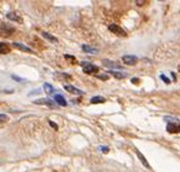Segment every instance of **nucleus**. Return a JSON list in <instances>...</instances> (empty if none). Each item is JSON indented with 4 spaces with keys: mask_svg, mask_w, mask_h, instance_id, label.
<instances>
[{
    "mask_svg": "<svg viewBox=\"0 0 180 172\" xmlns=\"http://www.w3.org/2000/svg\"><path fill=\"white\" fill-rule=\"evenodd\" d=\"M15 33V28L12 26H9L6 23H1L0 24V36L4 38H9Z\"/></svg>",
    "mask_w": 180,
    "mask_h": 172,
    "instance_id": "nucleus-1",
    "label": "nucleus"
},
{
    "mask_svg": "<svg viewBox=\"0 0 180 172\" xmlns=\"http://www.w3.org/2000/svg\"><path fill=\"white\" fill-rule=\"evenodd\" d=\"M82 67H83V72L87 73V74H95V73L99 72L97 66L89 63V62H82Z\"/></svg>",
    "mask_w": 180,
    "mask_h": 172,
    "instance_id": "nucleus-2",
    "label": "nucleus"
},
{
    "mask_svg": "<svg viewBox=\"0 0 180 172\" xmlns=\"http://www.w3.org/2000/svg\"><path fill=\"white\" fill-rule=\"evenodd\" d=\"M123 62L125 63V64H128V66H135L136 63H138V57L136 56H134V55H125V56H123Z\"/></svg>",
    "mask_w": 180,
    "mask_h": 172,
    "instance_id": "nucleus-3",
    "label": "nucleus"
},
{
    "mask_svg": "<svg viewBox=\"0 0 180 172\" xmlns=\"http://www.w3.org/2000/svg\"><path fill=\"white\" fill-rule=\"evenodd\" d=\"M108 29H110L112 33L117 34V35H122V36H125V35H127L125 32H124V29H122L119 26H117V24H114V23L110 24V26H108Z\"/></svg>",
    "mask_w": 180,
    "mask_h": 172,
    "instance_id": "nucleus-4",
    "label": "nucleus"
},
{
    "mask_svg": "<svg viewBox=\"0 0 180 172\" xmlns=\"http://www.w3.org/2000/svg\"><path fill=\"white\" fill-rule=\"evenodd\" d=\"M35 104H45V105H49V107H56V104L54 103V101L49 99V98H41V99H37L34 101Z\"/></svg>",
    "mask_w": 180,
    "mask_h": 172,
    "instance_id": "nucleus-5",
    "label": "nucleus"
},
{
    "mask_svg": "<svg viewBox=\"0 0 180 172\" xmlns=\"http://www.w3.org/2000/svg\"><path fill=\"white\" fill-rule=\"evenodd\" d=\"M10 51H11V47L9 44L0 43V55H7V53H10Z\"/></svg>",
    "mask_w": 180,
    "mask_h": 172,
    "instance_id": "nucleus-6",
    "label": "nucleus"
},
{
    "mask_svg": "<svg viewBox=\"0 0 180 172\" xmlns=\"http://www.w3.org/2000/svg\"><path fill=\"white\" fill-rule=\"evenodd\" d=\"M167 131L169 133H178L180 132V126L177 124H168L167 125Z\"/></svg>",
    "mask_w": 180,
    "mask_h": 172,
    "instance_id": "nucleus-7",
    "label": "nucleus"
},
{
    "mask_svg": "<svg viewBox=\"0 0 180 172\" xmlns=\"http://www.w3.org/2000/svg\"><path fill=\"white\" fill-rule=\"evenodd\" d=\"M65 90L68 91V92H71V93H74V95H83V91L78 90L77 87H74V86L72 85H66L65 86Z\"/></svg>",
    "mask_w": 180,
    "mask_h": 172,
    "instance_id": "nucleus-8",
    "label": "nucleus"
},
{
    "mask_svg": "<svg viewBox=\"0 0 180 172\" xmlns=\"http://www.w3.org/2000/svg\"><path fill=\"white\" fill-rule=\"evenodd\" d=\"M6 17H7L9 19L15 21V22H18V23H22V22H23V21H22V18H21L20 16H17L15 12H9V13L6 15Z\"/></svg>",
    "mask_w": 180,
    "mask_h": 172,
    "instance_id": "nucleus-9",
    "label": "nucleus"
},
{
    "mask_svg": "<svg viewBox=\"0 0 180 172\" xmlns=\"http://www.w3.org/2000/svg\"><path fill=\"white\" fill-rule=\"evenodd\" d=\"M13 46L16 47V49H18V50H22V51H24V52H33V50L31 49V47H27V46H24L23 44H21V43H13Z\"/></svg>",
    "mask_w": 180,
    "mask_h": 172,
    "instance_id": "nucleus-10",
    "label": "nucleus"
},
{
    "mask_svg": "<svg viewBox=\"0 0 180 172\" xmlns=\"http://www.w3.org/2000/svg\"><path fill=\"white\" fill-rule=\"evenodd\" d=\"M55 102L59 104V105H62V107H66L67 105V102H66V99L63 98V96H61V95H55Z\"/></svg>",
    "mask_w": 180,
    "mask_h": 172,
    "instance_id": "nucleus-11",
    "label": "nucleus"
},
{
    "mask_svg": "<svg viewBox=\"0 0 180 172\" xmlns=\"http://www.w3.org/2000/svg\"><path fill=\"white\" fill-rule=\"evenodd\" d=\"M41 35L45 38V39H48L49 41H51V43H54V44H56V43H59V40H57V38H55L54 35H51V34H49V33H46V32H43L41 33Z\"/></svg>",
    "mask_w": 180,
    "mask_h": 172,
    "instance_id": "nucleus-12",
    "label": "nucleus"
},
{
    "mask_svg": "<svg viewBox=\"0 0 180 172\" xmlns=\"http://www.w3.org/2000/svg\"><path fill=\"white\" fill-rule=\"evenodd\" d=\"M102 63H103V66L110 67V68H121V66H119V64H117L116 62L108 61V60H103V61H102Z\"/></svg>",
    "mask_w": 180,
    "mask_h": 172,
    "instance_id": "nucleus-13",
    "label": "nucleus"
},
{
    "mask_svg": "<svg viewBox=\"0 0 180 172\" xmlns=\"http://www.w3.org/2000/svg\"><path fill=\"white\" fill-rule=\"evenodd\" d=\"M114 78H117V79H124V78H127V73H122V72H114V71H111L110 72Z\"/></svg>",
    "mask_w": 180,
    "mask_h": 172,
    "instance_id": "nucleus-14",
    "label": "nucleus"
},
{
    "mask_svg": "<svg viewBox=\"0 0 180 172\" xmlns=\"http://www.w3.org/2000/svg\"><path fill=\"white\" fill-rule=\"evenodd\" d=\"M82 49H83V51H85V52H88V53H97V49L90 47L88 45H83Z\"/></svg>",
    "mask_w": 180,
    "mask_h": 172,
    "instance_id": "nucleus-15",
    "label": "nucleus"
},
{
    "mask_svg": "<svg viewBox=\"0 0 180 172\" xmlns=\"http://www.w3.org/2000/svg\"><path fill=\"white\" fill-rule=\"evenodd\" d=\"M90 102H91L92 104H97V103H103V102H105V98H103V97H101V96H96V97H92V98L90 99Z\"/></svg>",
    "mask_w": 180,
    "mask_h": 172,
    "instance_id": "nucleus-16",
    "label": "nucleus"
},
{
    "mask_svg": "<svg viewBox=\"0 0 180 172\" xmlns=\"http://www.w3.org/2000/svg\"><path fill=\"white\" fill-rule=\"evenodd\" d=\"M136 155H138V157H139V159H140V160H141V163H142V164H144V166H145V167H147V169H149V167H150V165H149V163H147V161H146V159H145V157H144V155H142V154H141V153H140V152H136Z\"/></svg>",
    "mask_w": 180,
    "mask_h": 172,
    "instance_id": "nucleus-17",
    "label": "nucleus"
},
{
    "mask_svg": "<svg viewBox=\"0 0 180 172\" xmlns=\"http://www.w3.org/2000/svg\"><path fill=\"white\" fill-rule=\"evenodd\" d=\"M43 87H44V91H45L48 95H51V93H54V87L50 85V84H48V83H46V84H44V86H43Z\"/></svg>",
    "mask_w": 180,
    "mask_h": 172,
    "instance_id": "nucleus-18",
    "label": "nucleus"
},
{
    "mask_svg": "<svg viewBox=\"0 0 180 172\" xmlns=\"http://www.w3.org/2000/svg\"><path fill=\"white\" fill-rule=\"evenodd\" d=\"M7 120H9V116H7L6 114H0V124L6 122Z\"/></svg>",
    "mask_w": 180,
    "mask_h": 172,
    "instance_id": "nucleus-19",
    "label": "nucleus"
},
{
    "mask_svg": "<svg viewBox=\"0 0 180 172\" xmlns=\"http://www.w3.org/2000/svg\"><path fill=\"white\" fill-rule=\"evenodd\" d=\"M161 79H162V80H163L166 84H169V83H171V80H169V79H168L166 75H163V74H161Z\"/></svg>",
    "mask_w": 180,
    "mask_h": 172,
    "instance_id": "nucleus-20",
    "label": "nucleus"
},
{
    "mask_svg": "<svg viewBox=\"0 0 180 172\" xmlns=\"http://www.w3.org/2000/svg\"><path fill=\"white\" fill-rule=\"evenodd\" d=\"M65 58H66V60H70V61H71L72 63H73V62H76V58H74L73 56H70V55H66V56H65Z\"/></svg>",
    "mask_w": 180,
    "mask_h": 172,
    "instance_id": "nucleus-21",
    "label": "nucleus"
},
{
    "mask_svg": "<svg viewBox=\"0 0 180 172\" xmlns=\"http://www.w3.org/2000/svg\"><path fill=\"white\" fill-rule=\"evenodd\" d=\"M99 79H101V80H107L108 79V75H96Z\"/></svg>",
    "mask_w": 180,
    "mask_h": 172,
    "instance_id": "nucleus-22",
    "label": "nucleus"
},
{
    "mask_svg": "<svg viewBox=\"0 0 180 172\" xmlns=\"http://www.w3.org/2000/svg\"><path fill=\"white\" fill-rule=\"evenodd\" d=\"M12 79H15V80H17V81H24V79L18 78V77H16V75H12Z\"/></svg>",
    "mask_w": 180,
    "mask_h": 172,
    "instance_id": "nucleus-23",
    "label": "nucleus"
},
{
    "mask_svg": "<svg viewBox=\"0 0 180 172\" xmlns=\"http://www.w3.org/2000/svg\"><path fill=\"white\" fill-rule=\"evenodd\" d=\"M99 149H100L101 152H103V153H107V152H108V148H107V147H100Z\"/></svg>",
    "mask_w": 180,
    "mask_h": 172,
    "instance_id": "nucleus-24",
    "label": "nucleus"
},
{
    "mask_svg": "<svg viewBox=\"0 0 180 172\" xmlns=\"http://www.w3.org/2000/svg\"><path fill=\"white\" fill-rule=\"evenodd\" d=\"M38 93H40V90H35V91L31 92V93H29V96H32V95H38Z\"/></svg>",
    "mask_w": 180,
    "mask_h": 172,
    "instance_id": "nucleus-25",
    "label": "nucleus"
},
{
    "mask_svg": "<svg viewBox=\"0 0 180 172\" xmlns=\"http://www.w3.org/2000/svg\"><path fill=\"white\" fill-rule=\"evenodd\" d=\"M145 2H146L145 0H141V1H140V0H138V1H136V4H138L139 6H141V5H142V4H145Z\"/></svg>",
    "mask_w": 180,
    "mask_h": 172,
    "instance_id": "nucleus-26",
    "label": "nucleus"
},
{
    "mask_svg": "<svg viewBox=\"0 0 180 172\" xmlns=\"http://www.w3.org/2000/svg\"><path fill=\"white\" fill-rule=\"evenodd\" d=\"M49 124H50V125H51L54 129H56V130H57V125H56V124H54L52 121H49Z\"/></svg>",
    "mask_w": 180,
    "mask_h": 172,
    "instance_id": "nucleus-27",
    "label": "nucleus"
},
{
    "mask_svg": "<svg viewBox=\"0 0 180 172\" xmlns=\"http://www.w3.org/2000/svg\"><path fill=\"white\" fill-rule=\"evenodd\" d=\"M164 119H166V120H175V121H178V119H174V118H172V116H171V118H169V116H166Z\"/></svg>",
    "mask_w": 180,
    "mask_h": 172,
    "instance_id": "nucleus-28",
    "label": "nucleus"
},
{
    "mask_svg": "<svg viewBox=\"0 0 180 172\" xmlns=\"http://www.w3.org/2000/svg\"><path fill=\"white\" fill-rule=\"evenodd\" d=\"M131 81H133V83H134V84H138V81H139V80H138V79H133V80H131Z\"/></svg>",
    "mask_w": 180,
    "mask_h": 172,
    "instance_id": "nucleus-29",
    "label": "nucleus"
},
{
    "mask_svg": "<svg viewBox=\"0 0 180 172\" xmlns=\"http://www.w3.org/2000/svg\"><path fill=\"white\" fill-rule=\"evenodd\" d=\"M179 69H180V67H179Z\"/></svg>",
    "mask_w": 180,
    "mask_h": 172,
    "instance_id": "nucleus-30",
    "label": "nucleus"
}]
</instances>
